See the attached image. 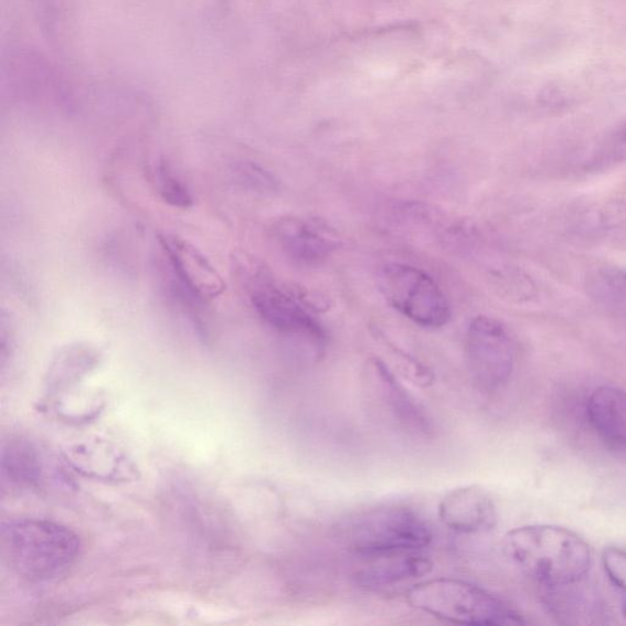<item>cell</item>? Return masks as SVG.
<instances>
[{"instance_id": "obj_1", "label": "cell", "mask_w": 626, "mask_h": 626, "mask_svg": "<svg viewBox=\"0 0 626 626\" xmlns=\"http://www.w3.org/2000/svg\"><path fill=\"white\" fill-rule=\"evenodd\" d=\"M505 557L520 570L548 588L576 585L591 565L590 546L571 530L556 525H527L508 533Z\"/></svg>"}, {"instance_id": "obj_2", "label": "cell", "mask_w": 626, "mask_h": 626, "mask_svg": "<svg viewBox=\"0 0 626 626\" xmlns=\"http://www.w3.org/2000/svg\"><path fill=\"white\" fill-rule=\"evenodd\" d=\"M5 564L21 579L48 583L68 574L80 551L78 535L45 519H14L2 527Z\"/></svg>"}, {"instance_id": "obj_3", "label": "cell", "mask_w": 626, "mask_h": 626, "mask_svg": "<svg viewBox=\"0 0 626 626\" xmlns=\"http://www.w3.org/2000/svg\"><path fill=\"white\" fill-rule=\"evenodd\" d=\"M410 607L452 624L469 626L524 625L509 604L475 583L454 578L423 580L406 595Z\"/></svg>"}, {"instance_id": "obj_4", "label": "cell", "mask_w": 626, "mask_h": 626, "mask_svg": "<svg viewBox=\"0 0 626 626\" xmlns=\"http://www.w3.org/2000/svg\"><path fill=\"white\" fill-rule=\"evenodd\" d=\"M355 555L377 558L426 548L433 540L428 520L407 505H387L358 515L346 528Z\"/></svg>"}, {"instance_id": "obj_5", "label": "cell", "mask_w": 626, "mask_h": 626, "mask_svg": "<svg viewBox=\"0 0 626 626\" xmlns=\"http://www.w3.org/2000/svg\"><path fill=\"white\" fill-rule=\"evenodd\" d=\"M238 261L242 281L246 282L250 301L261 320L274 331L301 338L315 349L326 344V332L316 318L295 298L273 281L262 266L248 260Z\"/></svg>"}, {"instance_id": "obj_6", "label": "cell", "mask_w": 626, "mask_h": 626, "mask_svg": "<svg viewBox=\"0 0 626 626\" xmlns=\"http://www.w3.org/2000/svg\"><path fill=\"white\" fill-rule=\"evenodd\" d=\"M377 284L389 305L413 323L441 328L449 322L451 305L426 272L406 263H388L379 270Z\"/></svg>"}, {"instance_id": "obj_7", "label": "cell", "mask_w": 626, "mask_h": 626, "mask_svg": "<svg viewBox=\"0 0 626 626\" xmlns=\"http://www.w3.org/2000/svg\"><path fill=\"white\" fill-rule=\"evenodd\" d=\"M465 358L477 389L492 392L511 378L515 349L507 328L494 318L475 317L465 339Z\"/></svg>"}, {"instance_id": "obj_8", "label": "cell", "mask_w": 626, "mask_h": 626, "mask_svg": "<svg viewBox=\"0 0 626 626\" xmlns=\"http://www.w3.org/2000/svg\"><path fill=\"white\" fill-rule=\"evenodd\" d=\"M364 387L367 400L390 426L413 437L431 436L433 423L429 412L401 385L385 361L378 357L366 361Z\"/></svg>"}, {"instance_id": "obj_9", "label": "cell", "mask_w": 626, "mask_h": 626, "mask_svg": "<svg viewBox=\"0 0 626 626\" xmlns=\"http://www.w3.org/2000/svg\"><path fill=\"white\" fill-rule=\"evenodd\" d=\"M169 266L183 289L196 301L217 299L226 291L221 275L193 243L173 235L158 238Z\"/></svg>"}, {"instance_id": "obj_10", "label": "cell", "mask_w": 626, "mask_h": 626, "mask_svg": "<svg viewBox=\"0 0 626 626\" xmlns=\"http://www.w3.org/2000/svg\"><path fill=\"white\" fill-rule=\"evenodd\" d=\"M273 235L285 258L300 268L320 266L341 243L331 230L300 218L280 220Z\"/></svg>"}, {"instance_id": "obj_11", "label": "cell", "mask_w": 626, "mask_h": 626, "mask_svg": "<svg viewBox=\"0 0 626 626\" xmlns=\"http://www.w3.org/2000/svg\"><path fill=\"white\" fill-rule=\"evenodd\" d=\"M441 523L456 534L477 535L497 525V508L490 493L477 485L454 488L439 505Z\"/></svg>"}, {"instance_id": "obj_12", "label": "cell", "mask_w": 626, "mask_h": 626, "mask_svg": "<svg viewBox=\"0 0 626 626\" xmlns=\"http://www.w3.org/2000/svg\"><path fill=\"white\" fill-rule=\"evenodd\" d=\"M591 426L615 448L626 452V391L603 386L592 391L587 405Z\"/></svg>"}, {"instance_id": "obj_13", "label": "cell", "mask_w": 626, "mask_h": 626, "mask_svg": "<svg viewBox=\"0 0 626 626\" xmlns=\"http://www.w3.org/2000/svg\"><path fill=\"white\" fill-rule=\"evenodd\" d=\"M373 559V564L361 569L355 578L357 585L367 590L385 589L428 577L433 569L429 558L413 555V551Z\"/></svg>"}, {"instance_id": "obj_14", "label": "cell", "mask_w": 626, "mask_h": 626, "mask_svg": "<svg viewBox=\"0 0 626 626\" xmlns=\"http://www.w3.org/2000/svg\"><path fill=\"white\" fill-rule=\"evenodd\" d=\"M100 357L99 350L89 343H72L61 348L49 366V388L60 389L77 384L99 364Z\"/></svg>"}, {"instance_id": "obj_15", "label": "cell", "mask_w": 626, "mask_h": 626, "mask_svg": "<svg viewBox=\"0 0 626 626\" xmlns=\"http://www.w3.org/2000/svg\"><path fill=\"white\" fill-rule=\"evenodd\" d=\"M3 477L20 488H34L44 479V462L29 441L13 440L3 448Z\"/></svg>"}, {"instance_id": "obj_16", "label": "cell", "mask_w": 626, "mask_h": 626, "mask_svg": "<svg viewBox=\"0 0 626 626\" xmlns=\"http://www.w3.org/2000/svg\"><path fill=\"white\" fill-rule=\"evenodd\" d=\"M151 183L164 204L179 209H187L194 205V197L186 184L164 161L152 164Z\"/></svg>"}, {"instance_id": "obj_17", "label": "cell", "mask_w": 626, "mask_h": 626, "mask_svg": "<svg viewBox=\"0 0 626 626\" xmlns=\"http://www.w3.org/2000/svg\"><path fill=\"white\" fill-rule=\"evenodd\" d=\"M599 300L626 311V271L608 270L600 272L592 281V288Z\"/></svg>"}, {"instance_id": "obj_18", "label": "cell", "mask_w": 626, "mask_h": 626, "mask_svg": "<svg viewBox=\"0 0 626 626\" xmlns=\"http://www.w3.org/2000/svg\"><path fill=\"white\" fill-rule=\"evenodd\" d=\"M235 173L241 185L251 191H257V193L271 194L278 189L277 180L258 164L251 162L239 163Z\"/></svg>"}, {"instance_id": "obj_19", "label": "cell", "mask_w": 626, "mask_h": 626, "mask_svg": "<svg viewBox=\"0 0 626 626\" xmlns=\"http://www.w3.org/2000/svg\"><path fill=\"white\" fill-rule=\"evenodd\" d=\"M602 566L614 585L626 592V550L618 547L604 548Z\"/></svg>"}, {"instance_id": "obj_20", "label": "cell", "mask_w": 626, "mask_h": 626, "mask_svg": "<svg viewBox=\"0 0 626 626\" xmlns=\"http://www.w3.org/2000/svg\"><path fill=\"white\" fill-rule=\"evenodd\" d=\"M623 614H624V617L626 618V601H625L624 606H623Z\"/></svg>"}]
</instances>
